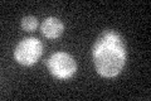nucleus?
Segmentation results:
<instances>
[{
	"label": "nucleus",
	"instance_id": "7ed1b4c3",
	"mask_svg": "<svg viewBox=\"0 0 151 101\" xmlns=\"http://www.w3.org/2000/svg\"><path fill=\"white\" fill-rule=\"evenodd\" d=\"M43 53V44L35 37L22 39L14 49V58L23 66H33L37 63Z\"/></svg>",
	"mask_w": 151,
	"mask_h": 101
},
{
	"label": "nucleus",
	"instance_id": "f257e3e1",
	"mask_svg": "<svg viewBox=\"0 0 151 101\" xmlns=\"http://www.w3.org/2000/svg\"><path fill=\"white\" fill-rule=\"evenodd\" d=\"M92 57L98 75L106 78L116 77L124 70L127 60L124 38L116 31H103L93 44Z\"/></svg>",
	"mask_w": 151,
	"mask_h": 101
},
{
	"label": "nucleus",
	"instance_id": "20e7f679",
	"mask_svg": "<svg viewBox=\"0 0 151 101\" xmlns=\"http://www.w3.org/2000/svg\"><path fill=\"white\" fill-rule=\"evenodd\" d=\"M40 32L45 38L48 39H57L63 34L64 32V24L60 19L55 17H48L42 23Z\"/></svg>",
	"mask_w": 151,
	"mask_h": 101
},
{
	"label": "nucleus",
	"instance_id": "39448f33",
	"mask_svg": "<svg viewBox=\"0 0 151 101\" xmlns=\"http://www.w3.org/2000/svg\"><path fill=\"white\" fill-rule=\"evenodd\" d=\"M38 27V19L33 15H28L22 19V28L27 32L35 31Z\"/></svg>",
	"mask_w": 151,
	"mask_h": 101
},
{
	"label": "nucleus",
	"instance_id": "f03ea898",
	"mask_svg": "<svg viewBox=\"0 0 151 101\" xmlns=\"http://www.w3.org/2000/svg\"><path fill=\"white\" fill-rule=\"evenodd\" d=\"M47 68L57 80H69L77 72V62L69 53L55 52L47 60Z\"/></svg>",
	"mask_w": 151,
	"mask_h": 101
}]
</instances>
